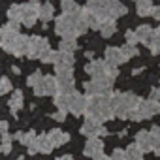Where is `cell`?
Listing matches in <instances>:
<instances>
[{"label":"cell","mask_w":160,"mask_h":160,"mask_svg":"<svg viewBox=\"0 0 160 160\" xmlns=\"http://www.w3.org/2000/svg\"><path fill=\"white\" fill-rule=\"evenodd\" d=\"M53 149H55V147H53V143H51L49 136H47V134H42V136H36V141L28 147V152H30V154H36V152L49 154Z\"/></svg>","instance_id":"cell-12"},{"label":"cell","mask_w":160,"mask_h":160,"mask_svg":"<svg viewBox=\"0 0 160 160\" xmlns=\"http://www.w3.org/2000/svg\"><path fill=\"white\" fill-rule=\"evenodd\" d=\"M10 91H13L12 81H10L8 77H2V79H0V94H6V92H10Z\"/></svg>","instance_id":"cell-39"},{"label":"cell","mask_w":160,"mask_h":160,"mask_svg":"<svg viewBox=\"0 0 160 160\" xmlns=\"http://www.w3.org/2000/svg\"><path fill=\"white\" fill-rule=\"evenodd\" d=\"M151 15H152L154 19H160V6H158V8L154 6V8H152V12H151Z\"/></svg>","instance_id":"cell-46"},{"label":"cell","mask_w":160,"mask_h":160,"mask_svg":"<svg viewBox=\"0 0 160 160\" xmlns=\"http://www.w3.org/2000/svg\"><path fill=\"white\" fill-rule=\"evenodd\" d=\"M49 42L42 36H32L28 38V49H27V57L30 58H42L47 51H49Z\"/></svg>","instance_id":"cell-8"},{"label":"cell","mask_w":160,"mask_h":160,"mask_svg":"<svg viewBox=\"0 0 160 160\" xmlns=\"http://www.w3.org/2000/svg\"><path fill=\"white\" fill-rule=\"evenodd\" d=\"M57 87H58V92L70 94L73 91V75L72 77H57Z\"/></svg>","instance_id":"cell-23"},{"label":"cell","mask_w":160,"mask_h":160,"mask_svg":"<svg viewBox=\"0 0 160 160\" xmlns=\"http://www.w3.org/2000/svg\"><path fill=\"white\" fill-rule=\"evenodd\" d=\"M111 79H91L85 83V91L89 96H111Z\"/></svg>","instance_id":"cell-7"},{"label":"cell","mask_w":160,"mask_h":160,"mask_svg":"<svg viewBox=\"0 0 160 160\" xmlns=\"http://www.w3.org/2000/svg\"><path fill=\"white\" fill-rule=\"evenodd\" d=\"M158 113H160V102L149 98V100H139L138 108L132 109V111L128 113V119L139 122V121H143V119H151V117H154V115H158Z\"/></svg>","instance_id":"cell-5"},{"label":"cell","mask_w":160,"mask_h":160,"mask_svg":"<svg viewBox=\"0 0 160 160\" xmlns=\"http://www.w3.org/2000/svg\"><path fill=\"white\" fill-rule=\"evenodd\" d=\"M85 108H87V98H85L83 94H79V92H75V91H72V92L68 94L66 109H68L72 115H75V117L83 115V113H85Z\"/></svg>","instance_id":"cell-10"},{"label":"cell","mask_w":160,"mask_h":160,"mask_svg":"<svg viewBox=\"0 0 160 160\" xmlns=\"http://www.w3.org/2000/svg\"><path fill=\"white\" fill-rule=\"evenodd\" d=\"M83 152H85V156L98 160L100 156H104V143H102L98 138H89V141L85 143Z\"/></svg>","instance_id":"cell-15"},{"label":"cell","mask_w":160,"mask_h":160,"mask_svg":"<svg viewBox=\"0 0 160 160\" xmlns=\"http://www.w3.org/2000/svg\"><path fill=\"white\" fill-rule=\"evenodd\" d=\"M126 6L124 4H121L119 0H115L113 2V6H111V13H109V17H113V19H117V17H121V15H126Z\"/></svg>","instance_id":"cell-31"},{"label":"cell","mask_w":160,"mask_h":160,"mask_svg":"<svg viewBox=\"0 0 160 160\" xmlns=\"http://www.w3.org/2000/svg\"><path fill=\"white\" fill-rule=\"evenodd\" d=\"M8 32H19V23L17 21H8V25H4L2 28H0V36L8 34Z\"/></svg>","instance_id":"cell-38"},{"label":"cell","mask_w":160,"mask_h":160,"mask_svg":"<svg viewBox=\"0 0 160 160\" xmlns=\"http://www.w3.org/2000/svg\"><path fill=\"white\" fill-rule=\"evenodd\" d=\"M8 19H10V21H17V23H21V4H13V6H10V10H8Z\"/></svg>","instance_id":"cell-33"},{"label":"cell","mask_w":160,"mask_h":160,"mask_svg":"<svg viewBox=\"0 0 160 160\" xmlns=\"http://www.w3.org/2000/svg\"><path fill=\"white\" fill-rule=\"evenodd\" d=\"M10 151H12V136L6 132V134H2V145H0V152H2V154H10Z\"/></svg>","instance_id":"cell-34"},{"label":"cell","mask_w":160,"mask_h":160,"mask_svg":"<svg viewBox=\"0 0 160 160\" xmlns=\"http://www.w3.org/2000/svg\"><path fill=\"white\" fill-rule=\"evenodd\" d=\"M126 43H132V45L138 43V38H136V32L134 30H128L126 32Z\"/></svg>","instance_id":"cell-42"},{"label":"cell","mask_w":160,"mask_h":160,"mask_svg":"<svg viewBox=\"0 0 160 160\" xmlns=\"http://www.w3.org/2000/svg\"><path fill=\"white\" fill-rule=\"evenodd\" d=\"M40 79H42V72H34V73L27 79V83H28V87H32V89H34V87L40 83Z\"/></svg>","instance_id":"cell-40"},{"label":"cell","mask_w":160,"mask_h":160,"mask_svg":"<svg viewBox=\"0 0 160 160\" xmlns=\"http://www.w3.org/2000/svg\"><path fill=\"white\" fill-rule=\"evenodd\" d=\"M55 160H73L70 154H64V156H58V158H55Z\"/></svg>","instance_id":"cell-47"},{"label":"cell","mask_w":160,"mask_h":160,"mask_svg":"<svg viewBox=\"0 0 160 160\" xmlns=\"http://www.w3.org/2000/svg\"><path fill=\"white\" fill-rule=\"evenodd\" d=\"M152 2L151 0H138L136 2V10H138V15H141V17H147V15H151V12H152Z\"/></svg>","instance_id":"cell-25"},{"label":"cell","mask_w":160,"mask_h":160,"mask_svg":"<svg viewBox=\"0 0 160 160\" xmlns=\"http://www.w3.org/2000/svg\"><path fill=\"white\" fill-rule=\"evenodd\" d=\"M53 64H62V66H73V57L72 53L64 51H55V62Z\"/></svg>","instance_id":"cell-26"},{"label":"cell","mask_w":160,"mask_h":160,"mask_svg":"<svg viewBox=\"0 0 160 160\" xmlns=\"http://www.w3.org/2000/svg\"><path fill=\"white\" fill-rule=\"evenodd\" d=\"M34 92L38 96H55L58 92V87H57V77L53 75H42L40 83L34 87Z\"/></svg>","instance_id":"cell-9"},{"label":"cell","mask_w":160,"mask_h":160,"mask_svg":"<svg viewBox=\"0 0 160 160\" xmlns=\"http://www.w3.org/2000/svg\"><path fill=\"white\" fill-rule=\"evenodd\" d=\"M75 49H77L75 40H62V42H60V51H64V53H73Z\"/></svg>","instance_id":"cell-36"},{"label":"cell","mask_w":160,"mask_h":160,"mask_svg":"<svg viewBox=\"0 0 160 160\" xmlns=\"http://www.w3.org/2000/svg\"><path fill=\"white\" fill-rule=\"evenodd\" d=\"M136 145H138L143 152L152 151V145H154V138H152V134L147 132V130L138 132V136H136Z\"/></svg>","instance_id":"cell-17"},{"label":"cell","mask_w":160,"mask_h":160,"mask_svg":"<svg viewBox=\"0 0 160 160\" xmlns=\"http://www.w3.org/2000/svg\"><path fill=\"white\" fill-rule=\"evenodd\" d=\"M55 72L57 77H72V66H62V64H55Z\"/></svg>","instance_id":"cell-35"},{"label":"cell","mask_w":160,"mask_h":160,"mask_svg":"<svg viewBox=\"0 0 160 160\" xmlns=\"http://www.w3.org/2000/svg\"><path fill=\"white\" fill-rule=\"evenodd\" d=\"M55 32L58 36H62V40H75V38H79L81 34L87 32V27H85V23L81 19V13H77V15L62 13L57 19Z\"/></svg>","instance_id":"cell-1"},{"label":"cell","mask_w":160,"mask_h":160,"mask_svg":"<svg viewBox=\"0 0 160 160\" xmlns=\"http://www.w3.org/2000/svg\"><path fill=\"white\" fill-rule=\"evenodd\" d=\"M21 108H23V92L21 91H15V94L10 100V109H12V113H17Z\"/></svg>","instance_id":"cell-29"},{"label":"cell","mask_w":160,"mask_h":160,"mask_svg":"<svg viewBox=\"0 0 160 160\" xmlns=\"http://www.w3.org/2000/svg\"><path fill=\"white\" fill-rule=\"evenodd\" d=\"M152 151L156 154H160V138H154V145H152Z\"/></svg>","instance_id":"cell-44"},{"label":"cell","mask_w":160,"mask_h":160,"mask_svg":"<svg viewBox=\"0 0 160 160\" xmlns=\"http://www.w3.org/2000/svg\"><path fill=\"white\" fill-rule=\"evenodd\" d=\"M158 89H160V85H158Z\"/></svg>","instance_id":"cell-50"},{"label":"cell","mask_w":160,"mask_h":160,"mask_svg":"<svg viewBox=\"0 0 160 160\" xmlns=\"http://www.w3.org/2000/svg\"><path fill=\"white\" fill-rule=\"evenodd\" d=\"M28 4H36V6H40V2H38V0H28Z\"/></svg>","instance_id":"cell-48"},{"label":"cell","mask_w":160,"mask_h":160,"mask_svg":"<svg viewBox=\"0 0 160 160\" xmlns=\"http://www.w3.org/2000/svg\"><path fill=\"white\" fill-rule=\"evenodd\" d=\"M38 8L36 4H21V23L25 27H32L38 19Z\"/></svg>","instance_id":"cell-14"},{"label":"cell","mask_w":160,"mask_h":160,"mask_svg":"<svg viewBox=\"0 0 160 160\" xmlns=\"http://www.w3.org/2000/svg\"><path fill=\"white\" fill-rule=\"evenodd\" d=\"M53 17H55V8H53V4H51V2L40 4V8H38V19H42L43 23H49Z\"/></svg>","instance_id":"cell-22"},{"label":"cell","mask_w":160,"mask_h":160,"mask_svg":"<svg viewBox=\"0 0 160 160\" xmlns=\"http://www.w3.org/2000/svg\"><path fill=\"white\" fill-rule=\"evenodd\" d=\"M134 32H136L138 42H143V43H149V42L152 40V36H154V28H151L149 25H141V27H138Z\"/></svg>","instance_id":"cell-20"},{"label":"cell","mask_w":160,"mask_h":160,"mask_svg":"<svg viewBox=\"0 0 160 160\" xmlns=\"http://www.w3.org/2000/svg\"><path fill=\"white\" fill-rule=\"evenodd\" d=\"M81 19H83V23H85L87 30H89V28H91V30H98V28H100V17H98L94 12H91V10L81 12Z\"/></svg>","instance_id":"cell-19"},{"label":"cell","mask_w":160,"mask_h":160,"mask_svg":"<svg viewBox=\"0 0 160 160\" xmlns=\"http://www.w3.org/2000/svg\"><path fill=\"white\" fill-rule=\"evenodd\" d=\"M66 104H68V94H62V92H57L55 94V106L58 109H66ZM68 111V109H66Z\"/></svg>","instance_id":"cell-37"},{"label":"cell","mask_w":160,"mask_h":160,"mask_svg":"<svg viewBox=\"0 0 160 160\" xmlns=\"http://www.w3.org/2000/svg\"><path fill=\"white\" fill-rule=\"evenodd\" d=\"M141 98H138L132 92H122V94H111V106L115 111V117L119 119H128V113L138 108Z\"/></svg>","instance_id":"cell-4"},{"label":"cell","mask_w":160,"mask_h":160,"mask_svg":"<svg viewBox=\"0 0 160 160\" xmlns=\"http://www.w3.org/2000/svg\"><path fill=\"white\" fill-rule=\"evenodd\" d=\"M104 60H106V64L111 66V68H117L119 64L126 62V58L122 57V53H121L119 47H108V49H106V57H104Z\"/></svg>","instance_id":"cell-16"},{"label":"cell","mask_w":160,"mask_h":160,"mask_svg":"<svg viewBox=\"0 0 160 160\" xmlns=\"http://www.w3.org/2000/svg\"><path fill=\"white\" fill-rule=\"evenodd\" d=\"M98 160H111V158H108V156H100Z\"/></svg>","instance_id":"cell-49"},{"label":"cell","mask_w":160,"mask_h":160,"mask_svg":"<svg viewBox=\"0 0 160 160\" xmlns=\"http://www.w3.org/2000/svg\"><path fill=\"white\" fill-rule=\"evenodd\" d=\"M147 47L151 49L152 55H158V53H160V28L154 30V36H152V40L147 43Z\"/></svg>","instance_id":"cell-30"},{"label":"cell","mask_w":160,"mask_h":160,"mask_svg":"<svg viewBox=\"0 0 160 160\" xmlns=\"http://www.w3.org/2000/svg\"><path fill=\"white\" fill-rule=\"evenodd\" d=\"M115 0H87V10L94 12L98 17H109Z\"/></svg>","instance_id":"cell-11"},{"label":"cell","mask_w":160,"mask_h":160,"mask_svg":"<svg viewBox=\"0 0 160 160\" xmlns=\"http://www.w3.org/2000/svg\"><path fill=\"white\" fill-rule=\"evenodd\" d=\"M47 136H49V139H51L53 147H60V145H64V143H68V141H70V136H68L66 132L58 130V128L51 130V132H49Z\"/></svg>","instance_id":"cell-21"},{"label":"cell","mask_w":160,"mask_h":160,"mask_svg":"<svg viewBox=\"0 0 160 160\" xmlns=\"http://www.w3.org/2000/svg\"><path fill=\"white\" fill-rule=\"evenodd\" d=\"M81 134L87 136V138H96V136H100V134H108V132H106V128L102 126L100 121H96V119H89V117H87V121H85L83 126H81Z\"/></svg>","instance_id":"cell-13"},{"label":"cell","mask_w":160,"mask_h":160,"mask_svg":"<svg viewBox=\"0 0 160 160\" xmlns=\"http://www.w3.org/2000/svg\"><path fill=\"white\" fill-rule=\"evenodd\" d=\"M111 160H126V154L122 149H115L113 154H111Z\"/></svg>","instance_id":"cell-41"},{"label":"cell","mask_w":160,"mask_h":160,"mask_svg":"<svg viewBox=\"0 0 160 160\" xmlns=\"http://www.w3.org/2000/svg\"><path fill=\"white\" fill-rule=\"evenodd\" d=\"M15 138H17L23 145H27V147H30V145L36 141V134H34V130H30V132H17Z\"/></svg>","instance_id":"cell-28"},{"label":"cell","mask_w":160,"mask_h":160,"mask_svg":"<svg viewBox=\"0 0 160 160\" xmlns=\"http://www.w3.org/2000/svg\"><path fill=\"white\" fill-rule=\"evenodd\" d=\"M51 117H53L55 121H64V119H66V109H58V111L53 113Z\"/></svg>","instance_id":"cell-43"},{"label":"cell","mask_w":160,"mask_h":160,"mask_svg":"<svg viewBox=\"0 0 160 160\" xmlns=\"http://www.w3.org/2000/svg\"><path fill=\"white\" fill-rule=\"evenodd\" d=\"M0 47L15 57H23L28 49V38L19 32H8L0 36Z\"/></svg>","instance_id":"cell-3"},{"label":"cell","mask_w":160,"mask_h":160,"mask_svg":"<svg viewBox=\"0 0 160 160\" xmlns=\"http://www.w3.org/2000/svg\"><path fill=\"white\" fill-rule=\"evenodd\" d=\"M60 8H62V13H68V15L81 13V8L75 0H60Z\"/></svg>","instance_id":"cell-24"},{"label":"cell","mask_w":160,"mask_h":160,"mask_svg":"<svg viewBox=\"0 0 160 160\" xmlns=\"http://www.w3.org/2000/svg\"><path fill=\"white\" fill-rule=\"evenodd\" d=\"M85 115L89 119H96L100 122L113 119L115 111H113V106H111V96H89Z\"/></svg>","instance_id":"cell-2"},{"label":"cell","mask_w":160,"mask_h":160,"mask_svg":"<svg viewBox=\"0 0 160 160\" xmlns=\"http://www.w3.org/2000/svg\"><path fill=\"white\" fill-rule=\"evenodd\" d=\"M124 154H126V160H143V151H141L136 143L128 145V147L124 149Z\"/></svg>","instance_id":"cell-27"},{"label":"cell","mask_w":160,"mask_h":160,"mask_svg":"<svg viewBox=\"0 0 160 160\" xmlns=\"http://www.w3.org/2000/svg\"><path fill=\"white\" fill-rule=\"evenodd\" d=\"M121 53H122V57L128 60V58H132V57H138L139 55V51H138V47L136 45H132V43H124L122 47H121Z\"/></svg>","instance_id":"cell-32"},{"label":"cell","mask_w":160,"mask_h":160,"mask_svg":"<svg viewBox=\"0 0 160 160\" xmlns=\"http://www.w3.org/2000/svg\"><path fill=\"white\" fill-rule=\"evenodd\" d=\"M100 34L104 38H111L117 30V25H115V19L113 17H100Z\"/></svg>","instance_id":"cell-18"},{"label":"cell","mask_w":160,"mask_h":160,"mask_svg":"<svg viewBox=\"0 0 160 160\" xmlns=\"http://www.w3.org/2000/svg\"><path fill=\"white\" fill-rule=\"evenodd\" d=\"M0 132H2V134L8 132V121H0Z\"/></svg>","instance_id":"cell-45"},{"label":"cell","mask_w":160,"mask_h":160,"mask_svg":"<svg viewBox=\"0 0 160 160\" xmlns=\"http://www.w3.org/2000/svg\"><path fill=\"white\" fill-rule=\"evenodd\" d=\"M85 72L92 79H111V81H115V77H117V68L108 66L106 60H91L85 66Z\"/></svg>","instance_id":"cell-6"}]
</instances>
